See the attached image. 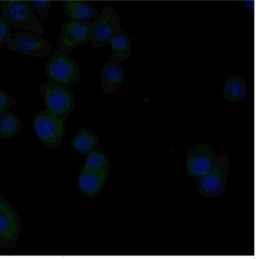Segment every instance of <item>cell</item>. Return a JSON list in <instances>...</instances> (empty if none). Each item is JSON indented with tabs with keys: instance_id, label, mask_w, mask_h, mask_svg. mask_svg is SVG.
Masks as SVG:
<instances>
[{
	"instance_id": "cell-6",
	"label": "cell",
	"mask_w": 256,
	"mask_h": 259,
	"mask_svg": "<svg viewBox=\"0 0 256 259\" xmlns=\"http://www.w3.org/2000/svg\"><path fill=\"white\" fill-rule=\"evenodd\" d=\"M230 159L223 153L217 156V162L208 173L198 180V190L207 198L219 196L225 192L229 175Z\"/></svg>"
},
{
	"instance_id": "cell-9",
	"label": "cell",
	"mask_w": 256,
	"mask_h": 259,
	"mask_svg": "<svg viewBox=\"0 0 256 259\" xmlns=\"http://www.w3.org/2000/svg\"><path fill=\"white\" fill-rule=\"evenodd\" d=\"M217 159L215 151L207 144L193 146L186 155V171L189 176L198 181L208 173L215 165Z\"/></svg>"
},
{
	"instance_id": "cell-7",
	"label": "cell",
	"mask_w": 256,
	"mask_h": 259,
	"mask_svg": "<svg viewBox=\"0 0 256 259\" xmlns=\"http://www.w3.org/2000/svg\"><path fill=\"white\" fill-rule=\"evenodd\" d=\"M119 15L112 8L104 9L91 23V41L94 48H101L110 42L116 32L120 29Z\"/></svg>"
},
{
	"instance_id": "cell-15",
	"label": "cell",
	"mask_w": 256,
	"mask_h": 259,
	"mask_svg": "<svg viewBox=\"0 0 256 259\" xmlns=\"http://www.w3.org/2000/svg\"><path fill=\"white\" fill-rule=\"evenodd\" d=\"M223 95L229 102L244 100L248 96L246 82L240 76H231L223 85Z\"/></svg>"
},
{
	"instance_id": "cell-4",
	"label": "cell",
	"mask_w": 256,
	"mask_h": 259,
	"mask_svg": "<svg viewBox=\"0 0 256 259\" xmlns=\"http://www.w3.org/2000/svg\"><path fill=\"white\" fill-rule=\"evenodd\" d=\"M33 128L41 144L50 148H56L63 143L66 121L45 109L34 117Z\"/></svg>"
},
{
	"instance_id": "cell-18",
	"label": "cell",
	"mask_w": 256,
	"mask_h": 259,
	"mask_svg": "<svg viewBox=\"0 0 256 259\" xmlns=\"http://www.w3.org/2000/svg\"><path fill=\"white\" fill-rule=\"evenodd\" d=\"M83 167L93 170H110L108 155L103 150L96 147L87 154Z\"/></svg>"
},
{
	"instance_id": "cell-1",
	"label": "cell",
	"mask_w": 256,
	"mask_h": 259,
	"mask_svg": "<svg viewBox=\"0 0 256 259\" xmlns=\"http://www.w3.org/2000/svg\"><path fill=\"white\" fill-rule=\"evenodd\" d=\"M45 70L48 80L57 84L69 87L78 83L80 79L78 63L62 51H54L47 60Z\"/></svg>"
},
{
	"instance_id": "cell-5",
	"label": "cell",
	"mask_w": 256,
	"mask_h": 259,
	"mask_svg": "<svg viewBox=\"0 0 256 259\" xmlns=\"http://www.w3.org/2000/svg\"><path fill=\"white\" fill-rule=\"evenodd\" d=\"M24 231L16 209L6 198L0 196V248L14 249Z\"/></svg>"
},
{
	"instance_id": "cell-11",
	"label": "cell",
	"mask_w": 256,
	"mask_h": 259,
	"mask_svg": "<svg viewBox=\"0 0 256 259\" xmlns=\"http://www.w3.org/2000/svg\"><path fill=\"white\" fill-rule=\"evenodd\" d=\"M109 176L110 170H93L82 166L77 184L85 196L93 198L102 192Z\"/></svg>"
},
{
	"instance_id": "cell-21",
	"label": "cell",
	"mask_w": 256,
	"mask_h": 259,
	"mask_svg": "<svg viewBox=\"0 0 256 259\" xmlns=\"http://www.w3.org/2000/svg\"><path fill=\"white\" fill-rule=\"evenodd\" d=\"M17 104L16 100L13 97L0 89V116L7 112Z\"/></svg>"
},
{
	"instance_id": "cell-12",
	"label": "cell",
	"mask_w": 256,
	"mask_h": 259,
	"mask_svg": "<svg viewBox=\"0 0 256 259\" xmlns=\"http://www.w3.org/2000/svg\"><path fill=\"white\" fill-rule=\"evenodd\" d=\"M125 80V73L119 63L108 62L101 72V86L104 94L110 95L117 91Z\"/></svg>"
},
{
	"instance_id": "cell-2",
	"label": "cell",
	"mask_w": 256,
	"mask_h": 259,
	"mask_svg": "<svg viewBox=\"0 0 256 259\" xmlns=\"http://www.w3.org/2000/svg\"><path fill=\"white\" fill-rule=\"evenodd\" d=\"M0 6L3 16L14 27L30 31L39 36L44 35V29L28 0H3Z\"/></svg>"
},
{
	"instance_id": "cell-8",
	"label": "cell",
	"mask_w": 256,
	"mask_h": 259,
	"mask_svg": "<svg viewBox=\"0 0 256 259\" xmlns=\"http://www.w3.org/2000/svg\"><path fill=\"white\" fill-rule=\"evenodd\" d=\"M7 46L12 52L36 57H47L52 48L46 38L32 32L11 34Z\"/></svg>"
},
{
	"instance_id": "cell-17",
	"label": "cell",
	"mask_w": 256,
	"mask_h": 259,
	"mask_svg": "<svg viewBox=\"0 0 256 259\" xmlns=\"http://www.w3.org/2000/svg\"><path fill=\"white\" fill-rule=\"evenodd\" d=\"M23 128L19 118L12 112H7L0 116V139L9 140L15 137Z\"/></svg>"
},
{
	"instance_id": "cell-16",
	"label": "cell",
	"mask_w": 256,
	"mask_h": 259,
	"mask_svg": "<svg viewBox=\"0 0 256 259\" xmlns=\"http://www.w3.org/2000/svg\"><path fill=\"white\" fill-rule=\"evenodd\" d=\"M99 138L94 132L86 128H80L73 139L72 146L77 153L88 154L98 147Z\"/></svg>"
},
{
	"instance_id": "cell-19",
	"label": "cell",
	"mask_w": 256,
	"mask_h": 259,
	"mask_svg": "<svg viewBox=\"0 0 256 259\" xmlns=\"http://www.w3.org/2000/svg\"><path fill=\"white\" fill-rule=\"evenodd\" d=\"M28 3L34 12L39 14L41 19H44L48 15L52 4L51 0H28Z\"/></svg>"
},
{
	"instance_id": "cell-14",
	"label": "cell",
	"mask_w": 256,
	"mask_h": 259,
	"mask_svg": "<svg viewBox=\"0 0 256 259\" xmlns=\"http://www.w3.org/2000/svg\"><path fill=\"white\" fill-rule=\"evenodd\" d=\"M111 47V60L119 63L126 60L132 55V45L128 35L122 29H119L110 41Z\"/></svg>"
},
{
	"instance_id": "cell-13",
	"label": "cell",
	"mask_w": 256,
	"mask_h": 259,
	"mask_svg": "<svg viewBox=\"0 0 256 259\" xmlns=\"http://www.w3.org/2000/svg\"><path fill=\"white\" fill-rule=\"evenodd\" d=\"M63 11L71 21L91 22L98 15L96 9L84 0H65Z\"/></svg>"
},
{
	"instance_id": "cell-20",
	"label": "cell",
	"mask_w": 256,
	"mask_h": 259,
	"mask_svg": "<svg viewBox=\"0 0 256 259\" xmlns=\"http://www.w3.org/2000/svg\"><path fill=\"white\" fill-rule=\"evenodd\" d=\"M12 26L3 15H0V47H3L10 36Z\"/></svg>"
},
{
	"instance_id": "cell-3",
	"label": "cell",
	"mask_w": 256,
	"mask_h": 259,
	"mask_svg": "<svg viewBox=\"0 0 256 259\" xmlns=\"http://www.w3.org/2000/svg\"><path fill=\"white\" fill-rule=\"evenodd\" d=\"M47 111L66 121L75 107V97L69 87L49 81L39 87Z\"/></svg>"
},
{
	"instance_id": "cell-10",
	"label": "cell",
	"mask_w": 256,
	"mask_h": 259,
	"mask_svg": "<svg viewBox=\"0 0 256 259\" xmlns=\"http://www.w3.org/2000/svg\"><path fill=\"white\" fill-rule=\"evenodd\" d=\"M91 22L66 21L57 41V47L63 52L71 54L77 46L91 41Z\"/></svg>"
}]
</instances>
